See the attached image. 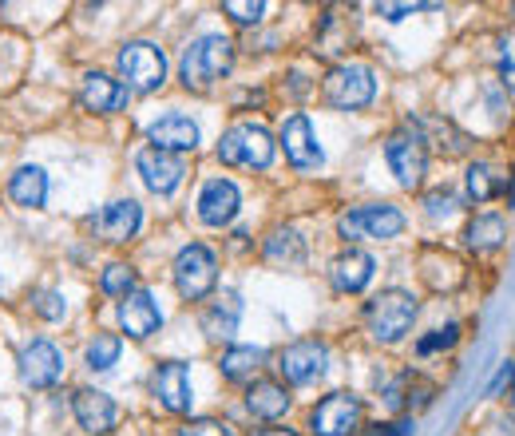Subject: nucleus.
<instances>
[{"instance_id":"f03ea898","label":"nucleus","mask_w":515,"mask_h":436,"mask_svg":"<svg viewBox=\"0 0 515 436\" xmlns=\"http://www.w3.org/2000/svg\"><path fill=\"white\" fill-rule=\"evenodd\" d=\"M218 163L266 171L274 163V135L262 123H238V127L222 131V139H218Z\"/></svg>"},{"instance_id":"f257e3e1","label":"nucleus","mask_w":515,"mask_h":436,"mask_svg":"<svg viewBox=\"0 0 515 436\" xmlns=\"http://www.w3.org/2000/svg\"><path fill=\"white\" fill-rule=\"evenodd\" d=\"M230 68H234V44H230V36H222V32L199 36V40L183 52V60H179V76H183V84L195 88V92H206L210 84H218L222 76H230Z\"/></svg>"},{"instance_id":"bb28decb","label":"nucleus","mask_w":515,"mask_h":436,"mask_svg":"<svg viewBox=\"0 0 515 436\" xmlns=\"http://www.w3.org/2000/svg\"><path fill=\"white\" fill-rule=\"evenodd\" d=\"M464 183H468V199H472V203H488V199H496V195L508 187V183H504V175H500L492 163H484V159L468 163Z\"/></svg>"},{"instance_id":"7c9ffc66","label":"nucleus","mask_w":515,"mask_h":436,"mask_svg":"<svg viewBox=\"0 0 515 436\" xmlns=\"http://www.w3.org/2000/svg\"><path fill=\"white\" fill-rule=\"evenodd\" d=\"M100 290L107 298H127V294H135V270L123 266V262H111L100 274Z\"/></svg>"},{"instance_id":"f8f14e48","label":"nucleus","mask_w":515,"mask_h":436,"mask_svg":"<svg viewBox=\"0 0 515 436\" xmlns=\"http://www.w3.org/2000/svg\"><path fill=\"white\" fill-rule=\"evenodd\" d=\"M135 167H139V175H143L147 191H155V195H171V191H179V183H183V175H187V159H183V155L155 151V147H143V151H139V159H135Z\"/></svg>"},{"instance_id":"c85d7f7f","label":"nucleus","mask_w":515,"mask_h":436,"mask_svg":"<svg viewBox=\"0 0 515 436\" xmlns=\"http://www.w3.org/2000/svg\"><path fill=\"white\" fill-rule=\"evenodd\" d=\"M262 349L258 345H230L226 353H222V361H218V369H222V377L226 381H246V377H254V369L262 365Z\"/></svg>"},{"instance_id":"412c9836","label":"nucleus","mask_w":515,"mask_h":436,"mask_svg":"<svg viewBox=\"0 0 515 436\" xmlns=\"http://www.w3.org/2000/svg\"><path fill=\"white\" fill-rule=\"evenodd\" d=\"M127 84H119V80H111L107 72H88L84 80H80V104L88 111H96V115H111V111L127 108Z\"/></svg>"},{"instance_id":"a211bd4d","label":"nucleus","mask_w":515,"mask_h":436,"mask_svg":"<svg viewBox=\"0 0 515 436\" xmlns=\"http://www.w3.org/2000/svg\"><path fill=\"white\" fill-rule=\"evenodd\" d=\"M147 139L155 151H171V155H187L199 147V123L191 115H163L159 123L147 127Z\"/></svg>"},{"instance_id":"473e14b6","label":"nucleus","mask_w":515,"mask_h":436,"mask_svg":"<svg viewBox=\"0 0 515 436\" xmlns=\"http://www.w3.org/2000/svg\"><path fill=\"white\" fill-rule=\"evenodd\" d=\"M222 12H226L234 24L250 28V24H258V20L266 16V4H262V0H226V4H222Z\"/></svg>"},{"instance_id":"dca6fc26","label":"nucleus","mask_w":515,"mask_h":436,"mask_svg":"<svg viewBox=\"0 0 515 436\" xmlns=\"http://www.w3.org/2000/svg\"><path fill=\"white\" fill-rule=\"evenodd\" d=\"M72 409H76L80 429L92 436H107L119 425V405H115L107 393H100V389H80V393L72 397Z\"/></svg>"},{"instance_id":"7ed1b4c3","label":"nucleus","mask_w":515,"mask_h":436,"mask_svg":"<svg viewBox=\"0 0 515 436\" xmlns=\"http://www.w3.org/2000/svg\"><path fill=\"white\" fill-rule=\"evenodd\" d=\"M365 322H369L373 341L393 345V341H401L412 329V322H416V298H412L409 290H381V294L365 306Z\"/></svg>"},{"instance_id":"c9c22d12","label":"nucleus","mask_w":515,"mask_h":436,"mask_svg":"<svg viewBox=\"0 0 515 436\" xmlns=\"http://www.w3.org/2000/svg\"><path fill=\"white\" fill-rule=\"evenodd\" d=\"M409 377H412V373H405V377H397V381L385 389V405H389L393 413L409 409Z\"/></svg>"},{"instance_id":"9d476101","label":"nucleus","mask_w":515,"mask_h":436,"mask_svg":"<svg viewBox=\"0 0 515 436\" xmlns=\"http://www.w3.org/2000/svg\"><path fill=\"white\" fill-rule=\"evenodd\" d=\"M385 159H389V167H393V175H397V183H401L405 191H416V187L424 183V175H428V151H424V143H420L412 131L389 135Z\"/></svg>"},{"instance_id":"e433bc0d","label":"nucleus","mask_w":515,"mask_h":436,"mask_svg":"<svg viewBox=\"0 0 515 436\" xmlns=\"http://www.w3.org/2000/svg\"><path fill=\"white\" fill-rule=\"evenodd\" d=\"M179 436H234L230 433V425H222V421H187Z\"/></svg>"},{"instance_id":"a19ab883","label":"nucleus","mask_w":515,"mask_h":436,"mask_svg":"<svg viewBox=\"0 0 515 436\" xmlns=\"http://www.w3.org/2000/svg\"><path fill=\"white\" fill-rule=\"evenodd\" d=\"M409 421H401V425H373L365 436H409Z\"/></svg>"},{"instance_id":"ea45409f","label":"nucleus","mask_w":515,"mask_h":436,"mask_svg":"<svg viewBox=\"0 0 515 436\" xmlns=\"http://www.w3.org/2000/svg\"><path fill=\"white\" fill-rule=\"evenodd\" d=\"M512 381H515V365L512 361H504V365H500V373H496V377H492V385H488V397H496V393H500L504 385H512Z\"/></svg>"},{"instance_id":"0eeeda50","label":"nucleus","mask_w":515,"mask_h":436,"mask_svg":"<svg viewBox=\"0 0 515 436\" xmlns=\"http://www.w3.org/2000/svg\"><path fill=\"white\" fill-rule=\"evenodd\" d=\"M361 397L353 393H329L325 401H317V409L309 413V433L313 436H353L361 429Z\"/></svg>"},{"instance_id":"6e6552de","label":"nucleus","mask_w":515,"mask_h":436,"mask_svg":"<svg viewBox=\"0 0 515 436\" xmlns=\"http://www.w3.org/2000/svg\"><path fill=\"white\" fill-rule=\"evenodd\" d=\"M325 369H329V349L317 337H302L278 353V373L286 385H309V381L325 377Z\"/></svg>"},{"instance_id":"2eb2a0df","label":"nucleus","mask_w":515,"mask_h":436,"mask_svg":"<svg viewBox=\"0 0 515 436\" xmlns=\"http://www.w3.org/2000/svg\"><path fill=\"white\" fill-rule=\"evenodd\" d=\"M151 389H155V397H159V405L167 413H191V405H195V397H191V373H187L183 361H163L155 369Z\"/></svg>"},{"instance_id":"9b49d317","label":"nucleus","mask_w":515,"mask_h":436,"mask_svg":"<svg viewBox=\"0 0 515 436\" xmlns=\"http://www.w3.org/2000/svg\"><path fill=\"white\" fill-rule=\"evenodd\" d=\"M60 377H64V353H60L52 341L36 337V341H28V345L20 349V381H24V385H32V389H52Z\"/></svg>"},{"instance_id":"72a5a7b5","label":"nucleus","mask_w":515,"mask_h":436,"mask_svg":"<svg viewBox=\"0 0 515 436\" xmlns=\"http://www.w3.org/2000/svg\"><path fill=\"white\" fill-rule=\"evenodd\" d=\"M456 341H460V326L432 329L428 337H420V341H416V353H420V357H432V353H440V349H452Z\"/></svg>"},{"instance_id":"6ab92c4d","label":"nucleus","mask_w":515,"mask_h":436,"mask_svg":"<svg viewBox=\"0 0 515 436\" xmlns=\"http://www.w3.org/2000/svg\"><path fill=\"white\" fill-rule=\"evenodd\" d=\"M119 326H123V333H127V337H135V341L151 337L155 329L163 326V310H159L155 294H147V290L127 294V298L119 302Z\"/></svg>"},{"instance_id":"4be33fe9","label":"nucleus","mask_w":515,"mask_h":436,"mask_svg":"<svg viewBox=\"0 0 515 436\" xmlns=\"http://www.w3.org/2000/svg\"><path fill=\"white\" fill-rule=\"evenodd\" d=\"M238 207H242V195H238V187L230 179H210L203 187V195H199V218H203L206 226L234 222Z\"/></svg>"},{"instance_id":"4c0bfd02","label":"nucleus","mask_w":515,"mask_h":436,"mask_svg":"<svg viewBox=\"0 0 515 436\" xmlns=\"http://www.w3.org/2000/svg\"><path fill=\"white\" fill-rule=\"evenodd\" d=\"M500 76L508 88H515V32L500 44Z\"/></svg>"},{"instance_id":"20e7f679","label":"nucleus","mask_w":515,"mask_h":436,"mask_svg":"<svg viewBox=\"0 0 515 436\" xmlns=\"http://www.w3.org/2000/svg\"><path fill=\"white\" fill-rule=\"evenodd\" d=\"M321 92H325L329 108L361 111V108H369L373 96H377V76H373V68H365V64H337V68H329V76L321 80Z\"/></svg>"},{"instance_id":"c03bdc74","label":"nucleus","mask_w":515,"mask_h":436,"mask_svg":"<svg viewBox=\"0 0 515 436\" xmlns=\"http://www.w3.org/2000/svg\"><path fill=\"white\" fill-rule=\"evenodd\" d=\"M508 203L515 207V179H512V191H508Z\"/></svg>"},{"instance_id":"58836bf2","label":"nucleus","mask_w":515,"mask_h":436,"mask_svg":"<svg viewBox=\"0 0 515 436\" xmlns=\"http://www.w3.org/2000/svg\"><path fill=\"white\" fill-rule=\"evenodd\" d=\"M416 8H428V4H377V12H381L385 20H405Z\"/></svg>"},{"instance_id":"79ce46f5","label":"nucleus","mask_w":515,"mask_h":436,"mask_svg":"<svg viewBox=\"0 0 515 436\" xmlns=\"http://www.w3.org/2000/svg\"><path fill=\"white\" fill-rule=\"evenodd\" d=\"M258 436H298L294 429H262Z\"/></svg>"},{"instance_id":"ddd939ff","label":"nucleus","mask_w":515,"mask_h":436,"mask_svg":"<svg viewBox=\"0 0 515 436\" xmlns=\"http://www.w3.org/2000/svg\"><path fill=\"white\" fill-rule=\"evenodd\" d=\"M405 131H412L424 143V151L436 147L440 155H464L472 147L468 131H460L452 119H440V115H412L409 123H405Z\"/></svg>"},{"instance_id":"5701e85b","label":"nucleus","mask_w":515,"mask_h":436,"mask_svg":"<svg viewBox=\"0 0 515 436\" xmlns=\"http://www.w3.org/2000/svg\"><path fill=\"white\" fill-rule=\"evenodd\" d=\"M246 409H250V417H258V421H278V417H286V409H290V389H286L282 381H254V385L246 389Z\"/></svg>"},{"instance_id":"37998d69","label":"nucleus","mask_w":515,"mask_h":436,"mask_svg":"<svg viewBox=\"0 0 515 436\" xmlns=\"http://www.w3.org/2000/svg\"><path fill=\"white\" fill-rule=\"evenodd\" d=\"M508 409H512V417H515V381L508 385Z\"/></svg>"},{"instance_id":"f3484780","label":"nucleus","mask_w":515,"mask_h":436,"mask_svg":"<svg viewBox=\"0 0 515 436\" xmlns=\"http://www.w3.org/2000/svg\"><path fill=\"white\" fill-rule=\"evenodd\" d=\"M139 226H143V207L135 199H115L100 215H92V230L107 242H127L139 234Z\"/></svg>"},{"instance_id":"aec40b11","label":"nucleus","mask_w":515,"mask_h":436,"mask_svg":"<svg viewBox=\"0 0 515 436\" xmlns=\"http://www.w3.org/2000/svg\"><path fill=\"white\" fill-rule=\"evenodd\" d=\"M373 270H377V262H373V254H365V250H345V254H337L333 258V266H329V282H333V290H341V294H361L369 282H373Z\"/></svg>"},{"instance_id":"b1692460","label":"nucleus","mask_w":515,"mask_h":436,"mask_svg":"<svg viewBox=\"0 0 515 436\" xmlns=\"http://www.w3.org/2000/svg\"><path fill=\"white\" fill-rule=\"evenodd\" d=\"M8 195H12L16 207H28V211L44 207V199H48V175H44V167H36V163L16 167V175L8 179Z\"/></svg>"},{"instance_id":"1a4fd4ad","label":"nucleus","mask_w":515,"mask_h":436,"mask_svg":"<svg viewBox=\"0 0 515 436\" xmlns=\"http://www.w3.org/2000/svg\"><path fill=\"white\" fill-rule=\"evenodd\" d=\"M405 230V215L389 203H373V207H357L349 215L337 218V234L341 238H397Z\"/></svg>"},{"instance_id":"393cba45","label":"nucleus","mask_w":515,"mask_h":436,"mask_svg":"<svg viewBox=\"0 0 515 436\" xmlns=\"http://www.w3.org/2000/svg\"><path fill=\"white\" fill-rule=\"evenodd\" d=\"M238 318H242V302L238 294H222L210 310L203 314V333L214 341H230L238 333Z\"/></svg>"},{"instance_id":"39448f33","label":"nucleus","mask_w":515,"mask_h":436,"mask_svg":"<svg viewBox=\"0 0 515 436\" xmlns=\"http://www.w3.org/2000/svg\"><path fill=\"white\" fill-rule=\"evenodd\" d=\"M119 76L127 92H159L167 84V56L151 40H131L119 48Z\"/></svg>"},{"instance_id":"2f4dec72","label":"nucleus","mask_w":515,"mask_h":436,"mask_svg":"<svg viewBox=\"0 0 515 436\" xmlns=\"http://www.w3.org/2000/svg\"><path fill=\"white\" fill-rule=\"evenodd\" d=\"M32 310H36L44 322H64L68 302H64L60 290H36V294H32Z\"/></svg>"},{"instance_id":"4468645a","label":"nucleus","mask_w":515,"mask_h":436,"mask_svg":"<svg viewBox=\"0 0 515 436\" xmlns=\"http://www.w3.org/2000/svg\"><path fill=\"white\" fill-rule=\"evenodd\" d=\"M278 143H282V151H286V159L298 167V171H313V167H321V147H317V135H313V123H309V115H290L286 123H282V131H278Z\"/></svg>"},{"instance_id":"f704fd0d","label":"nucleus","mask_w":515,"mask_h":436,"mask_svg":"<svg viewBox=\"0 0 515 436\" xmlns=\"http://www.w3.org/2000/svg\"><path fill=\"white\" fill-rule=\"evenodd\" d=\"M424 207H428V218H452L460 203H456L452 191H432V195L424 199Z\"/></svg>"},{"instance_id":"423d86ee","label":"nucleus","mask_w":515,"mask_h":436,"mask_svg":"<svg viewBox=\"0 0 515 436\" xmlns=\"http://www.w3.org/2000/svg\"><path fill=\"white\" fill-rule=\"evenodd\" d=\"M218 282V258L203 242H191L175 254V290L187 302H203Z\"/></svg>"},{"instance_id":"a878e982","label":"nucleus","mask_w":515,"mask_h":436,"mask_svg":"<svg viewBox=\"0 0 515 436\" xmlns=\"http://www.w3.org/2000/svg\"><path fill=\"white\" fill-rule=\"evenodd\" d=\"M504 238H508V222L500 215H476L468 222V230H464V242H468V250H476V254L500 250Z\"/></svg>"},{"instance_id":"cd10ccee","label":"nucleus","mask_w":515,"mask_h":436,"mask_svg":"<svg viewBox=\"0 0 515 436\" xmlns=\"http://www.w3.org/2000/svg\"><path fill=\"white\" fill-rule=\"evenodd\" d=\"M266 258L270 262H286V266H302L306 262V238L294 226H278L266 238Z\"/></svg>"},{"instance_id":"c756f323","label":"nucleus","mask_w":515,"mask_h":436,"mask_svg":"<svg viewBox=\"0 0 515 436\" xmlns=\"http://www.w3.org/2000/svg\"><path fill=\"white\" fill-rule=\"evenodd\" d=\"M119 353H123V341H119L115 333H96L84 357H88V369H96V373H107V369L119 361Z\"/></svg>"}]
</instances>
